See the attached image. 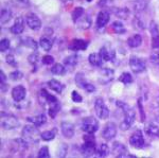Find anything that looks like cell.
<instances>
[{
    "label": "cell",
    "instance_id": "50",
    "mask_svg": "<svg viewBox=\"0 0 159 158\" xmlns=\"http://www.w3.org/2000/svg\"><path fill=\"white\" fill-rule=\"evenodd\" d=\"M82 89H84L85 91H87V93H93L94 90H96V87H94L92 84H90V83H85V85L83 86V88Z\"/></svg>",
    "mask_w": 159,
    "mask_h": 158
},
{
    "label": "cell",
    "instance_id": "31",
    "mask_svg": "<svg viewBox=\"0 0 159 158\" xmlns=\"http://www.w3.org/2000/svg\"><path fill=\"white\" fill-rule=\"evenodd\" d=\"M145 133L151 137H159V127L155 124L150 123L145 127Z\"/></svg>",
    "mask_w": 159,
    "mask_h": 158
},
{
    "label": "cell",
    "instance_id": "49",
    "mask_svg": "<svg viewBox=\"0 0 159 158\" xmlns=\"http://www.w3.org/2000/svg\"><path fill=\"white\" fill-rule=\"evenodd\" d=\"M7 63L11 66H17V63H16V60H15V56L13 54H9L7 55Z\"/></svg>",
    "mask_w": 159,
    "mask_h": 158
},
{
    "label": "cell",
    "instance_id": "45",
    "mask_svg": "<svg viewBox=\"0 0 159 158\" xmlns=\"http://www.w3.org/2000/svg\"><path fill=\"white\" fill-rule=\"evenodd\" d=\"M138 108H139L141 121L144 122V120H145V114H144V109H143V105H142V99H141V98L138 99Z\"/></svg>",
    "mask_w": 159,
    "mask_h": 158
},
{
    "label": "cell",
    "instance_id": "15",
    "mask_svg": "<svg viewBox=\"0 0 159 158\" xmlns=\"http://www.w3.org/2000/svg\"><path fill=\"white\" fill-rule=\"evenodd\" d=\"M61 134L65 138L70 139L74 136V125L71 122L64 121L61 124Z\"/></svg>",
    "mask_w": 159,
    "mask_h": 158
},
{
    "label": "cell",
    "instance_id": "27",
    "mask_svg": "<svg viewBox=\"0 0 159 158\" xmlns=\"http://www.w3.org/2000/svg\"><path fill=\"white\" fill-rule=\"evenodd\" d=\"M21 44L27 48H30V49L37 51L38 48V44L35 39H33L32 37H24L21 38Z\"/></svg>",
    "mask_w": 159,
    "mask_h": 158
},
{
    "label": "cell",
    "instance_id": "14",
    "mask_svg": "<svg viewBox=\"0 0 159 158\" xmlns=\"http://www.w3.org/2000/svg\"><path fill=\"white\" fill-rule=\"evenodd\" d=\"M112 154L116 157H126L129 155V150L121 142H115L112 144Z\"/></svg>",
    "mask_w": 159,
    "mask_h": 158
},
{
    "label": "cell",
    "instance_id": "7",
    "mask_svg": "<svg viewBox=\"0 0 159 158\" xmlns=\"http://www.w3.org/2000/svg\"><path fill=\"white\" fill-rule=\"evenodd\" d=\"M94 111L100 119L105 120L109 117V109L102 98H97L94 100Z\"/></svg>",
    "mask_w": 159,
    "mask_h": 158
},
{
    "label": "cell",
    "instance_id": "17",
    "mask_svg": "<svg viewBox=\"0 0 159 158\" xmlns=\"http://www.w3.org/2000/svg\"><path fill=\"white\" fill-rule=\"evenodd\" d=\"M100 55H101L102 60L104 62H110V61H114L115 57H116V52H115L112 49H108L106 46L102 47L100 49Z\"/></svg>",
    "mask_w": 159,
    "mask_h": 158
},
{
    "label": "cell",
    "instance_id": "28",
    "mask_svg": "<svg viewBox=\"0 0 159 158\" xmlns=\"http://www.w3.org/2000/svg\"><path fill=\"white\" fill-rule=\"evenodd\" d=\"M114 14L120 19H127L129 16V10L127 7H114Z\"/></svg>",
    "mask_w": 159,
    "mask_h": 158
},
{
    "label": "cell",
    "instance_id": "30",
    "mask_svg": "<svg viewBox=\"0 0 159 158\" xmlns=\"http://www.w3.org/2000/svg\"><path fill=\"white\" fill-rule=\"evenodd\" d=\"M111 28H112V31L116 33V34H119V35L124 34V33L126 32V29H125L124 25H123L120 20H116V21L112 22Z\"/></svg>",
    "mask_w": 159,
    "mask_h": 158
},
{
    "label": "cell",
    "instance_id": "41",
    "mask_svg": "<svg viewBox=\"0 0 159 158\" xmlns=\"http://www.w3.org/2000/svg\"><path fill=\"white\" fill-rule=\"evenodd\" d=\"M22 76H24V74H22V72L19 70H15L10 73V79H11L12 81H19L22 79Z\"/></svg>",
    "mask_w": 159,
    "mask_h": 158
},
{
    "label": "cell",
    "instance_id": "18",
    "mask_svg": "<svg viewBox=\"0 0 159 158\" xmlns=\"http://www.w3.org/2000/svg\"><path fill=\"white\" fill-rule=\"evenodd\" d=\"M109 18H110L109 12H107V11L99 12L98 17H97V22H96L97 28H99V29H100V28H104L105 25L108 24Z\"/></svg>",
    "mask_w": 159,
    "mask_h": 158
},
{
    "label": "cell",
    "instance_id": "6",
    "mask_svg": "<svg viewBox=\"0 0 159 158\" xmlns=\"http://www.w3.org/2000/svg\"><path fill=\"white\" fill-rule=\"evenodd\" d=\"M81 127L86 134H94L99 129V122L93 117H86L82 121Z\"/></svg>",
    "mask_w": 159,
    "mask_h": 158
},
{
    "label": "cell",
    "instance_id": "8",
    "mask_svg": "<svg viewBox=\"0 0 159 158\" xmlns=\"http://www.w3.org/2000/svg\"><path fill=\"white\" fill-rule=\"evenodd\" d=\"M129 144L135 149H142L145 146L144 137L140 129H137L129 138Z\"/></svg>",
    "mask_w": 159,
    "mask_h": 158
},
{
    "label": "cell",
    "instance_id": "40",
    "mask_svg": "<svg viewBox=\"0 0 159 158\" xmlns=\"http://www.w3.org/2000/svg\"><path fill=\"white\" fill-rule=\"evenodd\" d=\"M10 46H11L10 40L7 39V38H3V39H1V42H0V51H1V52H6V51L10 49Z\"/></svg>",
    "mask_w": 159,
    "mask_h": 158
},
{
    "label": "cell",
    "instance_id": "34",
    "mask_svg": "<svg viewBox=\"0 0 159 158\" xmlns=\"http://www.w3.org/2000/svg\"><path fill=\"white\" fill-rule=\"evenodd\" d=\"M51 72H52L53 74H56V75H61L66 72V68L64 67V65L57 63V64H54V65L52 66V68H51Z\"/></svg>",
    "mask_w": 159,
    "mask_h": 158
},
{
    "label": "cell",
    "instance_id": "56",
    "mask_svg": "<svg viewBox=\"0 0 159 158\" xmlns=\"http://www.w3.org/2000/svg\"><path fill=\"white\" fill-rule=\"evenodd\" d=\"M87 1H88V2H90V1H92V0H87Z\"/></svg>",
    "mask_w": 159,
    "mask_h": 158
},
{
    "label": "cell",
    "instance_id": "39",
    "mask_svg": "<svg viewBox=\"0 0 159 158\" xmlns=\"http://www.w3.org/2000/svg\"><path fill=\"white\" fill-rule=\"evenodd\" d=\"M75 83H76V85H78L80 88H83V86L85 85V83H86L85 76H84L83 72L76 73V75H75Z\"/></svg>",
    "mask_w": 159,
    "mask_h": 158
},
{
    "label": "cell",
    "instance_id": "24",
    "mask_svg": "<svg viewBox=\"0 0 159 158\" xmlns=\"http://www.w3.org/2000/svg\"><path fill=\"white\" fill-rule=\"evenodd\" d=\"M39 46L43 48L45 51H50L51 48L53 46V40L48 36V35H45V36H42L39 39Z\"/></svg>",
    "mask_w": 159,
    "mask_h": 158
},
{
    "label": "cell",
    "instance_id": "1",
    "mask_svg": "<svg viewBox=\"0 0 159 158\" xmlns=\"http://www.w3.org/2000/svg\"><path fill=\"white\" fill-rule=\"evenodd\" d=\"M117 106L122 111L123 115H124V120L120 124V129L122 131H127L130 129L133 123L135 122L136 119V111L134 108H132L129 105H127L125 102L123 101H117Z\"/></svg>",
    "mask_w": 159,
    "mask_h": 158
},
{
    "label": "cell",
    "instance_id": "12",
    "mask_svg": "<svg viewBox=\"0 0 159 158\" xmlns=\"http://www.w3.org/2000/svg\"><path fill=\"white\" fill-rule=\"evenodd\" d=\"M25 22H27L28 27L34 31H38L42 28V20L38 18L37 15L33 14V13H30L25 16Z\"/></svg>",
    "mask_w": 159,
    "mask_h": 158
},
{
    "label": "cell",
    "instance_id": "20",
    "mask_svg": "<svg viewBox=\"0 0 159 158\" xmlns=\"http://www.w3.org/2000/svg\"><path fill=\"white\" fill-rule=\"evenodd\" d=\"M76 27L79 28V29H82V30H87L90 28L91 25V18L90 16H89L88 14H84L83 16L80 18L78 21H76Z\"/></svg>",
    "mask_w": 159,
    "mask_h": 158
},
{
    "label": "cell",
    "instance_id": "23",
    "mask_svg": "<svg viewBox=\"0 0 159 158\" xmlns=\"http://www.w3.org/2000/svg\"><path fill=\"white\" fill-rule=\"evenodd\" d=\"M88 61L90 65L93 66V67H101L102 63H103V60H102L100 53H91L88 56Z\"/></svg>",
    "mask_w": 159,
    "mask_h": 158
},
{
    "label": "cell",
    "instance_id": "13",
    "mask_svg": "<svg viewBox=\"0 0 159 158\" xmlns=\"http://www.w3.org/2000/svg\"><path fill=\"white\" fill-rule=\"evenodd\" d=\"M68 48L71 51H84L88 48V42L84 39H80V38H75V39L71 40Z\"/></svg>",
    "mask_w": 159,
    "mask_h": 158
},
{
    "label": "cell",
    "instance_id": "55",
    "mask_svg": "<svg viewBox=\"0 0 159 158\" xmlns=\"http://www.w3.org/2000/svg\"><path fill=\"white\" fill-rule=\"evenodd\" d=\"M157 103H158V105H159V96H158V98H157Z\"/></svg>",
    "mask_w": 159,
    "mask_h": 158
},
{
    "label": "cell",
    "instance_id": "3",
    "mask_svg": "<svg viewBox=\"0 0 159 158\" xmlns=\"http://www.w3.org/2000/svg\"><path fill=\"white\" fill-rule=\"evenodd\" d=\"M21 136L29 144H38L39 140L42 139V134L35 125H25L22 129Z\"/></svg>",
    "mask_w": 159,
    "mask_h": 158
},
{
    "label": "cell",
    "instance_id": "19",
    "mask_svg": "<svg viewBox=\"0 0 159 158\" xmlns=\"http://www.w3.org/2000/svg\"><path fill=\"white\" fill-rule=\"evenodd\" d=\"M25 30V21H24V18L22 17H18L15 20L14 25L11 27L10 31H11L12 34H15V35H18V34H21Z\"/></svg>",
    "mask_w": 159,
    "mask_h": 158
},
{
    "label": "cell",
    "instance_id": "35",
    "mask_svg": "<svg viewBox=\"0 0 159 158\" xmlns=\"http://www.w3.org/2000/svg\"><path fill=\"white\" fill-rule=\"evenodd\" d=\"M85 14V11H84V9L82 7H75V9L73 10V12H72V14H71V16H72V20H73V22H75L76 24V21L81 18L83 15Z\"/></svg>",
    "mask_w": 159,
    "mask_h": 158
},
{
    "label": "cell",
    "instance_id": "42",
    "mask_svg": "<svg viewBox=\"0 0 159 158\" xmlns=\"http://www.w3.org/2000/svg\"><path fill=\"white\" fill-rule=\"evenodd\" d=\"M37 157L38 158H49L50 154H49V149H48V147H43L42 149L39 150V152H38Z\"/></svg>",
    "mask_w": 159,
    "mask_h": 158
},
{
    "label": "cell",
    "instance_id": "21",
    "mask_svg": "<svg viewBox=\"0 0 159 158\" xmlns=\"http://www.w3.org/2000/svg\"><path fill=\"white\" fill-rule=\"evenodd\" d=\"M27 120L29 122H31L33 125L38 127V126L43 125V124L47 122V118H46L45 114H39V115H37V116H35V117H28Z\"/></svg>",
    "mask_w": 159,
    "mask_h": 158
},
{
    "label": "cell",
    "instance_id": "22",
    "mask_svg": "<svg viewBox=\"0 0 159 158\" xmlns=\"http://www.w3.org/2000/svg\"><path fill=\"white\" fill-rule=\"evenodd\" d=\"M13 143H14V147L16 152H25V150H28V144H29L22 137L19 139H15Z\"/></svg>",
    "mask_w": 159,
    "mask_h": 158
},
{
    "label": "cell",
    "instance_id": "16",
    "mask_svg": "<svg viewBox=\"0 0 159 158\" xmlns=\"http://www.w3.org/2000/svg\"><path fill=\"white\" fill-rule=\"evenodd\" d=\"M25 93H27V90L22 85H18L16 87L13 88L12 90V98L15 102H20L24 101L25 98Z\"/></svg>",
    "mask_w": 159,
    "mask_h": 158
},
{
    "label": "cell",
    "instance_id": "4",
    "mask_svg": "<svg viewBox=\"0 0 159 158\" xmlns=\"http://www.w3.org/2000/svg\"><path fill=\"white\" fill-rule=\"evenodd\" d=\"M97 152L96 138L93 134H87L84 136V143L81 147V153L86 157H90Z\"/></svg>",
    "mask_w": 159,
    "mask_h": 158
},
{
    "label": "cell",
    "instance_id": "32",
    "mask_svg": "<svg viewBox=\"0 0 159 158\" xmlns=\"http://www.w3.org/2000/svg\"><path fill=\"white\" fill-rule=\"evenodd\" d=\"M79 62V56L76 54H72V55H69L64 60V64H65L67 67L73 68L76 66V64Z\"/></svg>",
    "mask_w": 159,
    "mask_h": 158
},
{
    "label": "cell",
    "instance_id": "2",
    "mask_svg": "<svg viewBox=\"0 0 159 158\" xmlns=\"http://www.w3.org/2000/svg\"><path fill=\"white\" fill-rule=\"evenodd\" d=\"M40 96L43 98V100H45L46 103L49 105V111H48L49 116L52 119H54L56 117V115L60 113V111H61L60 102H58V100L54 96L50 95L46 89H42V90H40Z\"/></svg>",
    "mask_w": 159,
    "mask_h": 158
},
{
    "label": "cell",
    "instance_id": "26",
    "mask_svg": "<svg viewBox=\"0 0 159 158\" xmlns=\"http://www.w3.org/2000/svg\"><path fill=\"white\" fill-rule=\"evenodd\" d=\"M141 44H142V37L140 34H135L127 39V45L130 48H138L140 47Z\"/></svg>",
    "mask_w": 159,
    "mask_h": 158
},
{
    "label": "cell",
    "instance_id": "11",
    "mask_svg": "<svg viewBox=\"0 0 159 158\" xmlns=\"http://www.w3.org/2000/svg\"><path fill=\"white\" fill-rule=\"evenodd\" d=\"M117 135V125L114 122H108V123L105 125L103 132H102V137L109 141V140L114 139Z\"/></svg>",
    "mask_w": 159,
    "mask_h": 158
},
{
    "label": "cell",
    "instance_id": "46",
    "mask_svg": "<svg viewBox=\"0 0 159 158\" xmlns=\"http://www.w3.org/2000/svg\"><path fill=\"white\" fill-rule=\"evenodd\" d=\"M38 57H39V55H38V53L35 51V52H33L32 54L29 55L28 60H29V63L31 64V65H36L37 62H38Z\"/></svg>",
    "mask_w": 159,
    "mask_h": 158
},
{
    "label": "cell",
    "instance_id": "5",
    "mask_svg": "<svg viewBox=\"0 0 159 158\" xmlns=\"http://www.w3.org/2000/svg\"><path fill=\"white\" fill-rule=\"evenodd\" d=\"M19 121L14 115L2 113L1 114V126L7 131H11V129H15L18 127Z\"/></svg>",
    "mask_w": 159,
    "mask_h": 158
},
{
    "label": "cell",
    "instance_id": "33",
    "mask_svg": "<svg viewBox=\"0 0 159 158\" xmlns=\"http://www.w3.org/2000/svg\"><path fill=\"white\" fill-rule=\"evenodd\" d=\"M97 156L98 157H106L107 155L109 154V147L106 143H102L98 149H97L96 152Z\"/></svg>",
    "mask_w": 159,
    "mask_h": 158
},
{
    "label": "cell",
    "instance_id": "47",
    "mask_svg": "<svg viewBox=\"0 0 159 158\" xmlns=\"http://www.w3.org/2000/svg\"><path fill=\"white\" fill-rule=\"evenodd\" d=\"M71 99H72V101L74 103H81L82 101H83V98H82V96L80 95L78 91H72V93H71Z\"/></svg>",
    "mask_w": 159,
    "mask_h": 158
},
{
    "label": "cell",
    "instance_id": "51",
    "mask_svg": "<svg viewBox=\"0 0 159 158\" xmlns=\"http://www.w3.org/2000/svg\"><path fill=\"white\" fill-rule=\"evenodd\" d=\"M152 48L153 49H159V36L152 37Z\"/></svg>",
    "mask_w": 159,
    "mask_h": 158
},
{
    "label": "cell",
    "instance_id": "54",
    "mask_svg": "<svg viewBox=\"0 0 159 158\" xmlns=\"http://www.w3.org/2000/svg\"><path fill=\"white\" fill-rule=\"evenodd\" d=\"M155 120H156V122H157V123H159V113L155 116Z\"/></svg>",
    "mask_w": 159,
    "mask_h": 158
},
{
    "label": "cell",
    "instance_id": "10",
    "mask_svg": "<svg viewBox=\"0 0 159 158\" xmlns=\"http://www.w3.org/2000/svg\"><path fill=\"white\" fill-rule=\"evenodd\" d=\"M114 76H115V71L111 68L105 67L103 69H101L99 73V82L102 85H106V84L110 83L114 80Z\"/></svg>",
    "mask_w": 159,
    "mask_h": 158
},
{
    "label": "cell",
    "instance_id": "44",
    "mask_svg": "<svg viewBox=\"0 0 159 158\" xmlns=\"http://www.w3.org/2000/svg\"><path fill=\"white\" fill-rule=\"evenodd\" d=\"M151 63L154 64L155 66H159V51H154L150 56Z\"/></svg>",
    "mask_w": 159,
    "mask_h": 158
},
{
    "label": "cell",
    "instance_id": "9",
    "mask_svg": "<svg viewBox=\"0 0 159 158\" xmlns=\"http://www.w3.org/2000/svg\"><path fill=\"white\" fill-rule=\"evenodd\" d=\"M129 66H130V69L133 70V72L135 73L143 72L145 70V68H147L144 61L137 56H132L129 58Z\"/></svg>",
    "mask_w": 159,
    "mask_h": 158
},
{
    "label": "cell",
    "instance_id": "29",
    "mask_svg": "<svg viewBox=\"0 0 159 158\" xmlns=\"http://www.w3.org/2000/svg\"><path fill=\"white\" fill-rule=\"evenodd\" d=\"M12 11L10 9H3L1 11V14H0V22L1 25H6L10 20L12 19Z\"/></svg>",
    "mask_w": 159,
    "mask_h": 158
},
{
    "label": "cell",
    "instance_id": "53",
    "mask_svg": "<svg viewBox=\"0 0 159 158\" xmlns=\"http://www.w3.org/2000/svg\"><path fill=\"white\" fill-rule=\"evenodd\" d=\"M0 81L1 83H6L7 82V76L4 74V72L2 70H0Z\"/></svg>",
    "mask_w": 159,
    "mask_h": 158
},
{
    "label": "cell",
    "instance_id": "43",
    "mask_svg": "<svg viewBox=\"0 0 159 158\" xmlns=\"http://www.w3.org/2000/svg\"><path fill=\"white\" fill-rule=\"evenodd\" d=\"M150 32H151V34H152V37H157V36H159L158 27H157V25H156L154 21L151 22V25H150Z\"/></svg>",
    "mask_w": 159,
    "mask_h": 158
},
{
    "label": "cell",
    "instance_id": "36",
    "mask_svg": "<svg viewBox=\"0 0 159 158\" xmlns=\"http://www.w3.org/2000/svg\"><path fill=\"white\" fill-rule=\"evenodd\" d=\"M68 150H69L68 144H66V143H61V144H60V147H58V149H57V154H56V156H57V157H61V158L66 157V156H67Z\"/></svg>",
    "mask_w": 159,
    "mask_h": 158
},
{
    "label": "cell",
    "instance_id": "38",
    "mask_svg": "<svg viewBox=\"0 0 159 158\" xmlns=\"http://www.w3.org/2000/svg\"><path fill=\"white\" fill-rule=\"evenodd\" d=\"M55 135H56L55 129H53V131H46L42 133V139L43 141H51V140L55 138Z\"/></svg>",
    "mask_w": 159,
    "mask_h": 158
},
{
    "label": "cell",
    "instance_id": "25",
    "mask_svg": "<svg viewBox=\"0 0 159 158\" xmlns=\"http://www.w3.org/2000/svg\"><path fill=\"white\" fill-rule=\"evenodd\" d=\"M48 86H49L53 91H55V93H61L64 90V88H65V86H64L60 81L55 80V79L50 80L49 82H48Z\"/></svg>",
    "mask_w": 159,
    "mask_h": 158
},
{
    "label": "cell",
    "instance_id": "48",
    "mask_svg": "<svg viewBox=\"0 0 159 158\" xmlns=\"http://www.w3.org/2000/svg\"><path fill=\"white\" fill-rule=\"evenodd\" d=\"M54 63V57L52 56V55H45V56L43 57V65H52V64Z\"/></svg>",
    "mask_w": 159,
    "mask_h": 158
},
{
    "label": "cell",
    "instance_id": "37",
    "mask_svg": "<svg viewBox=\"0 0 159 158\" xmlns=\"http://www.w3.org/2000/svg\"><path fill=\"white\" fill-rule=\"evenodd\" d=\"M119 81L123 83L124 85H129V84L133 83V76L129 72H123L119 78Z\"/></svg>",
    "mask_w": 159,
    "mask_h": 158
},
{
    "label": "cell",
    "instance_id": "52",
    "mask_svg": "<svg viewBox=\"0 0 159 158\" xmlns=\"http://www.w3.org/2000/svg\"><path fill=\"white\" fill-rule=\"evenodd\" d=\"M112 4V0H101L99 2L100 7H107V6H111Z\"/></svg>",
    "mask_w": 159,
    "mask_h": 158
}]
</instances>
